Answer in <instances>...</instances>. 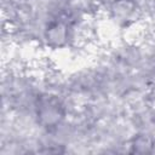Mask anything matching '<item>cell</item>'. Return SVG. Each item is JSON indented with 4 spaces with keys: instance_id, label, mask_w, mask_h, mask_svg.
Here are the masks:
<instances>
[{
    "instance_id": "3",
    "label": "cell",
    "mask_w": 155,
    "mask_h": 155,
    "mask_svg": "<svg viewBox=\"0 0 155 155\" xmlns=\"http://www.w3.org/2000/svg\"><path fill=\"white\" fill-rule=\"evenodd\" d=\"M110 11L115 19L126 22L136 15V4L132 0H115L110 6Z\"/></svg>"
},
{
    "instance_id": "2",
    "label": "cell",
    "mask_w": 155,
    "mask_h": 155,
    "mask_svg": "<svg viewBox=\"0 0 155 155\" xmlns=\"http://www.w3.org/2000/svg\"><path fill=\"white\" fill-rule=\"evenodd\" d=\"M68 29L69 27L62 21H56L50 23L45 31V38L47 44L53 47L63 46L67 42V39L69 38Z\"/></svg>"
},
{
    "instance_id": "1",
    "label": "cell",
    "mask_w": 155,
    "mask_h": 155,
    "mask_svg": "<svg viewBox=\"0 0 155 155\" xmlns=\"http://www.w3.org/2000/svg\"><path fill=\"white\" fill-rule=\"evenodd\" d=\"M38 115L46 126H53L63 117V110L57 101L47 99L40 104Z\"/></svg>"
}]
</instances>
